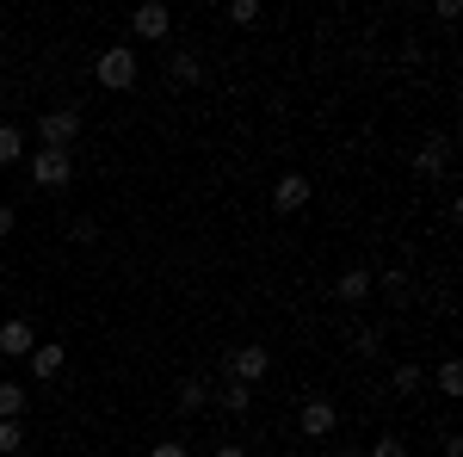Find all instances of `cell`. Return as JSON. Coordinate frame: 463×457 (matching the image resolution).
Instances as JSON below:
<instances>
[{"instance_id": "obj_1", "label": "cell", "mask_w": 463, "mask_h": 457, "mask_svg": "<svg viewBox=\"0 0 463 457\" xmlns=\"http://www.w3.org/2000/svg\"><path fill=\"white\" fill-rule=\"evenodd\" d=\"M74 142H80V106H56L37 118V148H62L74 155Z\"/></svg>"}, {"instance_id": "obj_2", "label": "cell", "mask_w": 463, "mask_h": 457, "mask_svg": "<svg viewBox=\"0 0 463 457\" xmlns=\"http://www.w3.org/2000/svg\"><path fill=\"white\" fill-rule=\"evenodd\" d=\"M93 74H99V87H111V93L137 87V50H130V43H111V50H99Z\"/></svg>"}, {"instance_id": "obj_3", "label": "cell", "mask_w": 463, "mask_h": 457, "mask_svg": "<svg viewBox=\"0 0 463 457\" xmlns=\"http://www.w3.org/2000/svg\"><path fill=\"white\" fill-rule=\"evenodd\" d=\"M69 179H74V155H62V148H32V186L62 192Z\"/></svg>"}, {"instance_id": "obj_4", "label": "cell", "mask_w": 463, "mask_h": 457, "mask_svg": "<svg viewBox=\"0 0 463 457\" xmlns=\"http://www.w3.org/2000/svg\"><path fill=\"white\" fill-rule=\"evenodd\" d=\"M266 371H272V352H266V347H253V340H248V347H229V384H248L253 389Z\"/></svg>"}, {"instance_id": "obj_5", "label": "cell", "mask_w": 463, "mask_h": 457, "mask_svg": "<svg viewBox=\"0 0 463 457\" xmlns=\"http://www.w3.org/2000/svg\"><path fill=\"white\" fill-rule=\"evenodd\" d=\"M130 32L143 37V43H161V37L174 32V13H167L161 0H148V6H137V13H130Z\"/></svg>"}, {"instance_id": "obj_6", "label": "cell", "mask_w": 463, "mask_h": 457, "mask_svg": "<svg viewBox=\"0 0 463 457\" xmlns=\"http://www.w3.org/2000/svg\"><path fill=\"white\" fill-rule=\"evenodd\" d=\"M303 439H327V433H334V426H340V408H334V402H327V395H309V402H303Z\"/></svg>"}, {"instance_id": "obj_7", "label": "cell", "mask_w": 463, "mask_h": 457, "mask_svg": "<svg viewBox=\"0 0 463 457\" xmlns=\"http://www.w3.org/2000/svg\"><path fill=\"white\" fill-rule=\"evenodd\" d=\"M303 205H309V179H303V174H279V186H272V211L297 216Z\"/></svg>"}, {"instance_id": "obj_8", "label": "cell", "mask_w": 463, "mask_h": 457, "mask_svg": "<svg viewBox=\"0 0 463 457\" xmlns=\"http://www.w3.org/2000/svg\"><path fill=\"white\" fill-rule=\"evenodd\" d=\"M445 167H451V142H445V137H427L420 148H414V174H420V179H439Z\"/></svg>"}, {"instance_id": "obj_9", "label": "cell", "mask_w": 463, "mask_h": 457, "mask_svg": "<svg viewBox=\"0 0 463 457\" xmlns=\"http://www.w3.org/2000/svg\"><path fill=\"white\" fill-rule=\"evenodd\" d=\"M371 290H377V279H371L364 266H353V272H340V279H334V297H340L346 309H358V303H371Z\"/></svg>"}, {"instance_id": "obj_10", "label": "cell", "mask_w": 463, "mask_h": 457, "mask_svg": "<svg viewBox=\"0 0 463 457\" xmlns=\"http://www.w3.org/2000/svg\"><path fill=\"white\" fill-rule=\"evenodd\" d=\"M32 347H37V334H32V321H25V316L0 321V352H6V358H32Z\"/></svg>"}, {"instance_id": "obj_11", "label": "cell", "mask_w": 463, "mask_h": 457, "mask_svg": "<svg viewBox=\"0 0 463 457\" xmlns=\"http://www.w3.org/2000/svg\"><path fill=\"white\" fill-rule=\"evenodd\" d=\"M62 365H69V347H56V340H37L32 347V377H62Z\"/></svg>"}, {"instance_id": "obj_12", "label": "cell", "mask_w": 463, "mask_h": 457, "mask_svg": "<svg viewBox=\"0 0 463 457\" xmlns=\"http://www.w3.org/2000/svg\"><path fill=\"white\" fill-rule=\"evenodd\" d=\"M167 81H174V87H198V81H204V62H198L192 50H174V56H167Z\"/></svg>"}, {"instance_id": "obj_13", "label": "cell", "mask_w": 463, "mask_h": 457, "mask_svg": "<svg viewBox=\"0 0 463 457\" xmlns=\"http://www.w3.org/2000/svg\"><path fill=\"white\" fill-rule=\"evenodd\" d=\"M25 402H32V389L0 377V421H25Z\"/></svg>"}, {"instance_id": "obj_14", "label": "cell", "mask_w": 463, "mask_h": 457, "mask_svg": "<svg viewBox=\"0 0 463 457\" xmlns=\"http://www.w3.org/2000/svg\"><path fill=\"white\" fill-rule=\"evenodd\" d=\"M179 414H198V408H204V402H211V389H204V377H179Z\"/></svg>"}, {"instance_id": "obj_15", "label": "cell", "mask_w": 463, "mask_h": 457, "mask_svg": "<svg viewBox=\"0 0 463 457\" xmlns=\"http://www.w3.org/2000/svg\"><path fill=\"white\" fill-rule=\"evenodd\" d=\"M13 161H25V130L19 124H0V167H13Z\"/></svg>"}, {"instance_id": "obj_16", "label": "cell", "mask_w": 463, "mask_h": 457, "mask_svg": "<svg viewBox=\"0 0 463 457\" xmlns=\"http://www.w3.org/2000/svg\"><path fill=\"white\" fill-rule=\"evenodd\" d=\"M420 389H427V365H414V358L395 365V395H420Z\"/></svg>"}, {"instance_id": "obj_17", "label": "cell", "mask_w": 463, "mask_h": 457, "mask_svg": "<svg viewBox=\"0 0 463 457\" xmlns=\"http://www.w3.org/2000/svg\"><path fill=\"white\" fill-rule=\"evenodd\" d=\"M216 408H222V414H248V408H253V389L248 384H222Z\"/></svg>"}, {"instance_id": "obj_18", "label": "cell", "mask_w": 463, "mask_h": 457, "mask_svg": "<svg viewBox=\"0 0 463 457\" xmlns=\"http://www.w3.org/2000/svg\"><path fill=\"white\" fill-rule=\"evenodd\" d=\"M383 297H390V303H414V279H408V272H383Z\"/></svg>"}, {"instance_id": "obj_19", "label": "cell", "mask_w": 463, "mask_h": 457, "mask_svg": "<svg viewBox=\"0 0 463 457\" xmlns=\"http://www.w3.org/2000/svg\"><path fill=\"white\" fill-rule=\"evenodd\" d=\"M25 452V421H0V457Z\"/></svg>"}, {"instance_id": "obj_20", "label": "cell", "mask_w": 463, "mask_h": 457, "mask_svg": "<svg viewBox=\"0 0 463 457\" xmlns=\"http://www.w3.org/2000/svg\"><path fill=\"white\" fill-rule=\"evenodd\" d=\"M439 395H463V365H458V358L439 365Z\"/></svg>"}, {"instance_id": "obj_21", "label": "cell", "mask_w": 463, "mask_h": 457, "mask_svg": "<svg viewBox=\"0 0 463 457\" xmlns=\"http://www.w3.org/2000/svg\"><path fill=\"white\" fill-rule=\"evenodd\" d=\"M353 352H358V358H377V352H383V328H358Z\"/></svg>"}, {"instance_id": "obj_22", "label": "cell", "mask_w": 463, "mask_h": 457, "mask_svg": "<svg viewBox=\"0 0 463 457\" xmlns=\"http://www.w3.org/2000/svg\"><path fill=\"white\" fill-rule=\"evenodd\" d=\"M364 457H408V445H402L395 433H383V439H377V445H371V452H364Z\"/></svg>"}, {"instance_id": "obj_23", "label": "cell", "mask_w": 463, "mask_h": 457, "mask_svg": "<svg viewBox=\"0 0 463 457\" xmlns=\"http://www.w3.org/2000/svg\"><path fill=\"white\" fill-rule=\"evenodd\" d=\"M229 19H235V25H253V19H260V0H235Z\"/></svg>"}, {"instance_id": "obj_24", "label": "cell", "mask_w": 463, "mask_h": 457, "mask_svg": "<svg viewBox=\"0 0 463 457\" xmlns=\"http://www.w3.org/2000/svg\"><path fill=\"white\" fill-rule=\"evenodd\" d=\"M69 235H74V242H99V223H93V216H80Z\"/></svg>"}, {"instance_id": "obj_25", "label": "cell", "mask_w": 463, "mask_h": 457, "mask_svg": "<svg viewBox=\"0 0 463 457\" xmlns=\"http://www.w3.org/2000/svg\"><path fill=\"white\" fill-rule=\"evenodd\" d=\"M148 457H192V452H185L179 439H161V445H148Z\"/></svg>"}, {"instance_id": "obj_26", "label": "cell", "mask_w": 463, "mask_h": 457, "mask_svg": "<svg viewBox=\"0 0 463 457\" xmlns=\"http://www.w3.org/2000/svg\"><path fill=\"white\" fill-rule=\"evenodd\" d=\"M13 235V205H0V242Z\"/></svg>"}, {"instance_id": "obj_27", "label": "cell", "mask_w": 463, "mask_h": 457, "mask_svg": "<svg viewBox=\"0 0 463 457\" xmlns=\"http://www.w3.org/2000/svg\"><path fill=\"white\" fill-rule=\"evenodd\" d=\"M445 457H463V439H458V433H445Z\"/></svg>"}, {"instance_id": "obj_28", "label": "cell", "mask_w": 463, "mask_h": 457, "mask_svg": "<svg viewBox=\"0 0 463 457\" xmlns=\"http://www.w3.org/2000/svg\"><path fill=\"white\" fill-rule=\"evenodd\" d=\"M211 457H248V445H216Z\"/></svg>"}, {"instance_id": "obj_29", "label": "cell", "mask_w": 463, "mask_h": 457, "mask_svg": "<svg viewBox=\"0 0 463 457\" xmlns=\"http://www.w3.org/2000/svg\"><path fill=\"white\" fill-rule=\"evenodd\" d=\"M334 457H364V452H353V445H340V452H334Z\"/></svg>"}]
</instances>
